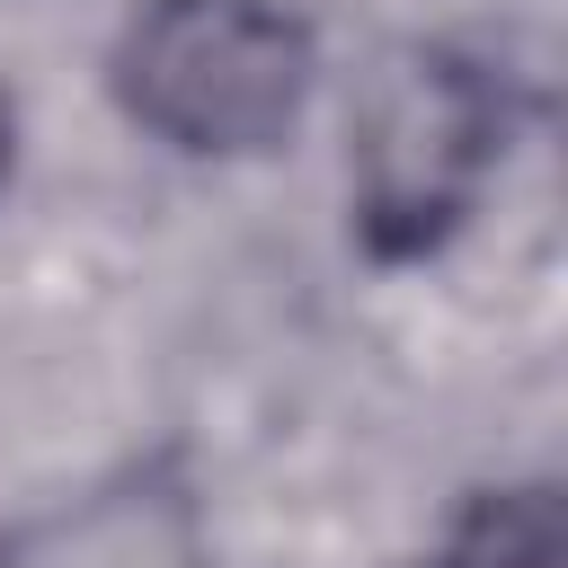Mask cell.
I'll return each instance as SVG.
<instances>
[{
    "instance_id": "cell-1",
    "label": "cell",
    "mask_w": 568,
    "mask_h": 568,
    "mask_svg": "<svg viewBox=\"0 0 568 568\" xmlns=\"http://www.w3.org/2000/svg\"><path fill=\"white\" fill-rule=\"evenodd\" d=\"M115 98L195 160H257L302 124L311 27L275 0H142L115 36Z\"/></svg>"
},
{
    "instance_id": "cell-2",
    "label": "cell",
    "mask_w": 568,
    "mask_h": 568,
    "mask_svg": "<svg viewBox=\"0 0 568 568\" xmlns=\"http://www.w3.org/2000/svg\"><path fill=\"white\" fill-rule=\"evenodd\" d=\"M497 160V89L453 44H382L346 115V213L373 257H426L479 204Z\"/></svg>"
},
{
    "instance_id": "cell-3",
    "label": "cell",
    "mask_w": 568,
    "mask_h": 568,
    "mask_svg": "<svg viewBox=\"0 0 568 568\" xmlns=\"http://www.w3.org/2000/svg\"><path fill=\"white\" fill-rule=\"evenodd\" d=\"M0 568H213V541L195 497L160 479H115L0 532Z\"/></svg>"
},
{
    "instance_id": "cell-4",
    "label": "cell",
    "mask_w": 568,
    "mask_h": 568,
    "mask_svg": "<svg viewBox=\"0 0 568 568\" xmlns=\"http://www.w3.org/2000/svg\"><path fill=\"white\" fill-rule=\"evenodd\" d=\"M444 568H568L559 497H550V488H497V497H479V506L453 524Z\"/></svg>"
},
{
    "instance_id": "cell-5",
    "label": "cell",
    "mask_w": 568,
    "mask_h": 568,
    "mask_svg": "<svg viewBox=\"0 0 568 568\" xmlns=\"http://www.w3.org/2000/svg\"><path fill=\"white\" fill-rule=\"evenodd\" d=\"M9 142H18V115H9V98H0V178H9Z\"/></svg>"
}]
</instances>
